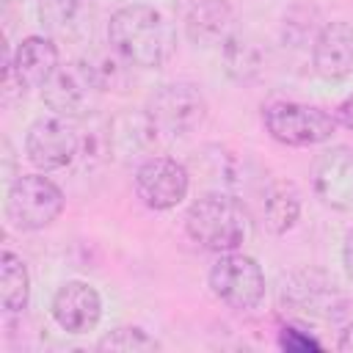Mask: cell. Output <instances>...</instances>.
Wrapping results in <instances>:
<instances>
[{
    "label": "cell",
    "mask_w": 353,
    "mask_h": 353,
    "mask_svg": "<svg viewBox=\"0 0 353 353\" xmlns=\"http://www.w3.org/2000/svg\"><path fill=\"white\" fill-rule=\"evenodd\" d=\"M108 41L124 63L154 69L168 61L174 50V30L157 8L132 3L110 17Z\"/></svg>",
    "instance_id": "6da1fadb"
},
{
    "label": "cell",
    "mask_w": 353,
    "mask_h": 353,
    "mask_svg": "<svg viewBox=\"0 0 353 353\" xmlns=\"http://www.w3.org/2000/svg\"><path fill=\"white\" fill-rule=\"evenodd\" d=\"M188 237L215 254L237 251L248 237V212L243 201L229 193L212 190L199 196L185 212Z\"/></svg>",
    "instance_id": "7a4b0ae2"
},
{
    "label": "cell",
    "mask_w": 353,
    "mask_h": 353,
    "mask_svg": "<svg viewBox=\"0 0 353 353\" xmlns=\"http://www.w3.org/2000/svg\"><path fill=\"white\" fill-rule=\"evenodd\" d=\"M102 91H105V85H102L94 63L72 61L66 66H58L55 74L44 83L41 99L55 116L77 121V119H88L97 110Z\"/></svg>",
    "instance_id": "3957f363"
},
{
    "label": "cell",
    "mask_w": 353,
    "mask_h": 353,
    "mask_svg": "<svg viewBox=\"0 0 353 353\" xmlns=\"http://www.w3.org/2000/svg\"><path fill=\"white\" fill-rule=\"evenodd\" d=\"M66 207L63 190L41 174H22L8 185L6 218L22 232H39L50 226Z\"/></svg>",
    "instance_id": "277c9868"
},
{
    "label": "cell",
    "mask_w": 353,
    "mask_h": 353,
    "mask_svg": "<svg viewBox=\"0 0 353 353\" xmlns=\"http://www.w3.org/2000/svg\"><path fill=\"white\" fill-rule=\"evenodd\" d=\"M212 295L237 312H251L265 298V273L254 256L226 251L210 268Z\"/></svg>",
    "instance_id": "5b68a950"
},
{
    "label": "cell",
    "mask_w": 353,
    "mask_h": 353,
    "mask_svg": "<svg viewBox=\"0 0 353 353\" xmlns=\"http://www.w3.org/2000/svg\"><path fill=\"white\" fill-rule=\"evenodd\" d=\"M262 121L270 138L287 146L325 143L336 130V119L331 113L303 102H273L262 110Z\"/></svg>",
    "instance_id": "8992f818"
},
{
    "label": "cell",
    "mask_w": 353,
    "mask_h": 353,
    "mask_svg": "<svg viewBox=\"0 0 353 353\" xmlns=\"http://www.w3.org/2000/svg\"><path fill=\"white\" fill-rule=\"evenodd\" d=\"M146 113L157 127L160 138H182L201 127L207 116V102L193 83H168L149 97Z\"/></svg>",
    "instance_id": "52a82bcc"
},
{
    "label": "cell",
    "mask_w": 353,
    "mask_h": 353,
    "mask_svg": "<svg viewBox=\"0 0 353 353\" xmlns=\"http://www.w3.org/2000/svg\"><path fill=\"white\" fill-rule=\"evenodd\" d=\"M135 193L149 210H171L176 207L190 188V174L188 168L163 154H152L135 168Z\"/></svg>",
    "instance_id": "ba28073f"
},
{
    "label": "cell",
    "mask_w": 353,
    "mask_h": 353,
    "mask_svg": "<svg viewBox=\"0 0 353 353\" xmlns=\"http://www.w3.org/2000/svg\"><path fill=\"white\" fill-rule=\"evenodd\" d=\"M80 149V135L63 116H41L28 127L25 154L41 171L66 168Z\"/></svg>",
    "instance_id": "9c48e42d"
},
{
    "label": "cell",
    "mask_w": 353,
    "mask_h": 353,
    "mask_svg": "<svg viewBox=\"0 0 353 353\" xmlns=\"http://www.w3.org/2000/svg\"><path fill=\"white\" fill-rule=\"evenodd\" d=\"M312 188L323 204L353 212V149L331 146L320 152L312 163Z\"/></svg>",
    "instance_id": "30bf717a"
},
{
    "label": "cell",
    "mask_w": 353,
    "mask_h": 353,
    "mask_svg": "<svg viewBox=\"0 0 353 353\" xmlns=\"http://www.w3.org/2000/svg\"><path fill=\"white\" fill-rule=\"evenodd\" d=\"M102 317V298L88 281H66L52 295V320L66 334H88Z\"/></svg>",
    "instance_id": "8fae6325"
},
{
    "label": "cell",
    "mask_w": 353,
    "mask_h": 353,
    "mask_svg": "<svg viewBox=\"0 0 353 353\" xmlns=\"http://www.w3.org/2000/svg\"><path fill=\"white\" fill-rule=\"evenodd\" d=\"M160 132L152 124L146 110H127L119 113L110 124H108V149L119 157V160H138L143 163L146 157H152V149L160 143Z\"/></svg>",
    "instance_id": "7c38bea8"
},
{
    "label": "cell",
    "mask_w": 353,
    "mask_h": 353,
    "mask_svg": "<svg viewBox=\"0 0 353 353\" xmlns=\"http://www.w3.org/2000/svg\"><path fill=\"white\" fill-rule=\"evenodd\" d=\"M312 63L325 80L347 77L353 72V25L342 19L325 22L312 44Z\"/></svg>",
    "instance_id": "4fadbf2b"
},
{
    "label": "cell",
    "mask_w": 353,
    "mask_h": 353,
    "mask_svg": "<svg viewBox=\"0 0 353 353\" xmlns=\"http://www.w3.org/2000/svg\"><path fill=\"white\" fill-rule=\"evenodd\" d=\"M185 33L196 47H223L234 36V8L226 0H201L188 11Z\"/></svg>",
    "instance_id": "5bb4252c"
},
{
    "label": "cell",
    "mask_w": 353,
    "mask_h": 353,
    "mask_svg": "<svg viewBox=\"0 0 353 353\" xmlns=\"http://www.w3.org/2000/svg\"><path fill=\"white\" fill-rule=\"evenodd\" d=\"M8 61L25 91L44 88V83L58 69V47L47 36H25Z\"/></svg>",
    "instance_id": "9a60e30c"
},
{
    "label": "cell",
    "mask_w": 353,
    "mask_h": 353,
    "mask_svg": "<svg viewBox=\"0 0 353 353\" xmlns=\"http://www.w3.org/2000/svg\"><path fill=\"white\" fill-rule=\"evenodd\" d=\"M301 215V196L290 182H273L262 199V218L273 234H284Z\"/></svg>",
    "instance_id": "2e32d148"
},
{
    "label": "cell",
    "mask_w": 353,
    "mask_h": 353,
    "mask_svg": "<svg viewBox=\"0 0 353 353\" xmlns=\"http://www.w3.org/2000/svg\"><path fill=\"white\" fill-rule=\"evenodd\" d=\"M28 298H30V276H28L25 262L17 254L3 251V256H0V301H3V312H8V314L22 312L28 306Z\"/></svg>",
    "instance_id": "e0dca14e"
},
{
    "label": "cell",
    "mask_w": 353,
    "mask_h": 353,
    "mask_svg": "<svg viewBox=\"0 0 353 353\" xmlns=\"http://www.w3.org/2000/svg\"><path fill=\"white\" fill-rule=\"evenodd\" d=\"M223 63H226V72L240 80V83H248L254 74H259L262 69V50L254 39L248 36H240L234 33L226 44H223Z\"/></svg>",
    "instance_id": "ac0fdd59"
},
{
    "label": "cell",
    "mask_w": 353,
    "mask_h": 353,
    "mask_svg": "<svg viewBox=\"0 0 353 353\" xmlns=\"http://www.w3.org/2000/svg\"><path fill=\"white\" fill-rule=\"evenodd\" d=\"M97 347L99 350H121V353H154V350H160V342L154 336H149L143 328L121 325V328L108 331L97 342Z\"/></svg>",
    "instance_id": "d6986e66"
},
{
    "label": "cell",
    "mask_w": 353,
    "mask_h": 353,
    "mask_svg": "<svg viewBox=\"0 0 353 353\" xmlns=\"http://www.w3.org/2000/svg\"><path fill=\"white\" fill-rule=\"evenodd\" d=\"M74 8H77L74 0H39V19L50 30H58L74 19Z\"/></svg>",
    "instance_id": "ffe728a7"
},
{
    "label": "cell",
    "mask_w": 353,
    "mask_h": 353,
    "mask_svg": "<svg viewBox=\"0 0 353 353\" xmlns=\"http://www.w3.org/2000/svg\"><path fill=\"white\" fill-rule=\"evenodd\" d=\"M279 342H281V347H287V350H317V347H320L317 339H312L309 334H301V328H292V325H284V328H281Z\"/></svg>",
    "instance_id": "44dd1931"
},
{
    "label": "cell",
    "mask_w": 353,
    "mask_h": 353,
    "mask_svg": "<svg viewBox=\"0 0 353 353\" xmlns=\"http://www.w3.org/2000/svg\"><path fill=\"white\" fill-rule=\"evenodd\" d=\"M336 121H339L342 127L353 130V94L339 102V108H336Z\"/></svg>",
    "instance_id": "7402d4cb"
},
{
    "label": "cell",
    "mask_w": 353,
    "mask_h": 353,
    "mask_svg": "<svg viewBox=\"0 0 353 353\" xmlns=\"http://www.w3.org/2000/svg\"><path fill=\"white\" fill-rule=\"evenodd\" d=\"M342 256H345V268H347V276L353 279V229L347 232L345 237V248H342Z\"/></svg>",
    "instance_id": "603a6c76"
},
{
    "label": "cell",
    "mask_w": 353,
    "mask_h": 353,
    "mask_svg": "<svg viewBox=\"0 0 353 353\" xmlns=\"http://www.w3.org/2000/svg\"><path fill=\"white\" fill-rule=\"evenodd\" d=\"M336 347H339V350H345V353H353V323L342 331V336H339Z\"/></svg>",
    "instance_id": "cb8c5ba5"
},
{
    "label": "cell",
    "mask_w": 353,
    "mask_h": 353,
    "mask_svg": "<svg viewBox=\"0 0 353 353\" xmlns=\"http://www.w3.org/2000/svg\"><path fill=\"white\" fill-rule=\"evenodd\" d=\"M295 290H298L303 298H309V287H295ZM323 290H328V284H323V287H314V284H312V295H317V292H323ZM303 298H301V301H303Z\"/></svg>",
    "instance_id": "d4e9b609"
}]
</instances>
